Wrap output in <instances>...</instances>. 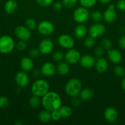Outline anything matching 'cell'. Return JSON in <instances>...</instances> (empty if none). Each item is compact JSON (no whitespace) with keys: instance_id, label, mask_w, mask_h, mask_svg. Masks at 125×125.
<instances>
[{"instance_id":"6da1fadb","label":"cell","mask_w":125,"mask_h":125,"mask_svg":"<svg viewBox=\"0 0 125 125\" xmlns=\"http://www.w3.org/2000/svg\"><path fill=\"white\" fill-rule=\"evenodd\" d=\"M41 104L44 108L49 111L59 109L62 105L60 95L54 91H49L42 97Z\"/></svg>"},{"instance_id":"7a4b0ae2","label":"cell","mask_w":125,"mask_h":125,"mask_svg":"<svg viewBox=\"0 0 125 125\" xmlns=\"http://www.w3.org/2000/svg\"><path fill=\"white\" fill-rule=\"evenodd\" d=\"M50 90V85L46 80L43 79H37L31 87L32 94L39 97H42Z\"/></svg>"},{"instance_id":"3957f363","label":"cell","mask_w":125,"mask_h":125,"mask_svg":"<svg viewBox=\"0 0 125 125\" xmlns=\"http://www.w3.org/2000/svg\"><path fill=\"white\" fill-rule=\"evenodd\" d=\"M82 84L80 81L77 78L69 79L64 87L65 92L71 97L77 96L82 90Z\"/></svg>"},{"instance_id":"277c9868","label":"cell","mask_w":125,"mask_h":125,"mask_svg":"<svg viewBox=\"0 0 125 125\" xmlns=\"http://www.w3.org/2000/svg\"><path fill=\"white\" fill-rule=\"evenodd\" d=\"M15 47L14 40L10 35H5L0 37V52L7 54L12 52Z\"/></svg>"},{"instance_id":"5b68a950","label":"cell","mask_w":125,"mask_h":125,"mask_svg":"<svg viewBox=\"0 0 125 125\" xmlns=\"http://www.w3.org/2000/svg\"><path fill=\"white\" fill-rule=\"evenodd\" d=\"M89 13L87 8L84 7H80L76 9L73 13L74 20L78 24H83L88 20Z\"/></svg>"},{"instance_id":"8992f818","label":"cell","mask_w":125,"mask_h":125,"mask_svg":"<svg viewBox=\"0 0 125 125\" xmlns=\"http://www.w3.org/2000/svg\"><path fill=\"white\" fill-rule=\"evenodd\" d=\"M38 32L41 35H51L55 31V26L50 21L44 20L40 21L37 26Z\"/></svg>"},{"instance_id":"52a82bcc","label":"cell","mask_w":125,"mask_h":125,"mask_svg":"<svg viewBox=\"0 0 125 125\" xmlns=\"http://www.w3.org/2000/svg\"><path fill=\"white\" fill-rule=\"evenodd\" d=\"M58 43L64 49H71L75 45V40L72 36L69 34H61L58 38Z\"/></svg>"},{"instance_id":"ba28073f","label":"cell","mask_w":125,"mask_h":125,"mask_svg":"<svg viewBox=\"0 0 125 125\" xmlns=\"http://www.w3.org/2000/svg\"><path fill=\"white\" fill-rule=\"evenodd\" d=\"M105 27L104 24L101 23H96L90 26L88 30V33L89 36L94 38V39H97L99 37L101 36L105 33Z\"/></svg>"},{"instance_id":"9c48e42d","label":"cell","mask_w":125,"mask_h":125,"mask_svg":"<svg viewBox=\"0 0 125 125\" xmlns=\"http://www.w3.org/2000/svg\"><path fill=\"white\" fill-rule=\"evenodd\" d=\"M54 45L52 40L48 38L42 39L39 43V48L40 54L44 55L49 54L51 53L53 50Z\"/></svg>"},{"instance_id":"30bf717a","label":"cell","mask_w":125,"mask_h":125,"mask_svg":"<svg viewBox=\"0 0 125 125\" xmlns=\"http://www.w3.org/2000/svg\"><path fill=\"white\" fill-rule=\"evenodd\" d=\"M80 53L75 49H69L64 54V59L69 64H75L79 62L80 59Z\"/></svg>"},{"instance_id":"8fae6325","label":"cell","mask_w":125,"mask_h":125,"mask_svg":"<svg viewBox=\"0 0 125 125\" xmlns=\"http://www.w3.org/2000/svg\"><path fill=\"white\" fill-rule=\"evenodd\" d=\"M15 34L17 37L20 40L26 42L31 36V30H29L26 26H18L15 29Z\"/></svg>"},{"instance_id":"7c38bea8","label":"cell","mask_w":125,"mask_h":125,"mask_svg":"<svg viewBox=\"0 0 125 125\" xmlns=\"http://www.w3.org/2000/svg\"><path fill=\"white\" fill-rule=\"evenodd\" d=\"M29 76L27 74L26 72L21 71L16 73L15 81L17 85L20 87H26L29 84Z\"/></svg>"},{"instance_id":"4fadbf2b","label":"cell","mask_w":125,"mask_h":125,"mask_svg":"<svg viewBox=\"0 0 125 125\" xmlns=\"http://www.w3.org/2000/svg\"><path fill=\"white\" fill-rule=\"evenodd\" d=\"M117 14L115 9V6L113 4H110L107 9L105 10L103 13V19L107 23H110L115 20Z\"/></svg>"},{"instance_id":"5bb4252c","label":"cell","mask_w":125,"mask_h":125,"mask_svg":"<svg viewBox=\"0 0 125 125\" xmlns=\"http://www.w3.org/2000/svg\"><path fill=\"white\" fill-rule=\"evenodd\" d=\"M40 70L43 75L50 77L56 73V67L51 62H45L41 66Z\"/></svg>"},{"instance_id":"9a60e30c","label":"cell","mask_w":125,"mask_h":125,"mask_svg":"<svg viewBox=\"0 0 125 125\" xmlns=\"http://www.w3.org/2000/svg\"><path fill=\"white\" fill-rule=\"evenodd\" d=\"M95 62L96 59L94 58V57L89 54H85L81 56L79 61L80 65L83 68H87V69L94 67Z\"/></svg>"},{"instance_id":"2e32d148","label":"cell","mask_w":125,"mask_h":125,"mask_svg":"<svg viewBox=\"0 0 125 125\" xmlns=\"http://www.w3.org/2000/svg\"><path fill=\"white\" fill-rule=\"evenodd\" d=\"M118 112L115 108L112 107H109L105 109L104 112V117L106 121L110 123L115 122L117 120Z\"/></svg>"},{"instance_id":"e0dca14e","label":"cell","mask_w":125,"mask_h":125,"mask_svg":"<svg viewBox=\"0 0 125 125\" xmlns=\"http://www.w3.org/2000/svg\"><path fill=\"white\" fill-rule=\"evenodd\" d=\"M94 67L96 72L99 73H104L108 69V62L106 59L104 57H98L96 60Z\"/></svg>"},{"instance_id":"ac0fdd59","label":"cell","mask_w":125,"mask_h":125,"mask_svg":"<svg viewBox=\"0 0 125 125\" xmlns=\"http://www.w3.org/2000/svg\"><path fill=\"white\" fill-rule=\"evenodd\" d=\"M109 59L110 62L115 64L119 63L122 61V54L121 52L116 49H110L107 51Z\"/></svg>"},{"instance_id":"d6986e66","label":"cell","mask_w":125,"mask_h":125,"mask_svg":"<svg viewBox=\"0 0 125 125\" xmlns=\"http://www.w3.org/2000/svg\"><path fill=\"white\" fill-rule=\"evenodd\" d=\"M20 68L22 71L25 72H31L34 67V62L33 59L30 57H24L21 59Z\"/></svg>"},{"instance_id":"ffe728a7","label":"cell","mask_w":125,"mask_h":125,"mask_svg":"<svg viewBox=\"0 0 125 125\" xmlns=\"http://www.w3.org/2000/svg\"><path fill=\"white\" fill-rule=\"evenodd\" d=\"M88 29L83 24H78L74 29V35L77 39H82L87 37Z\"/></svg>"},{"instance_id":"44dd1931","label":"cell","mask_w":125,"mask_h":125,"mask_svg":"<svg viewBox=\"0 0 125 125\" xmlns=\"http://www.w3.org/2000/svg\"><path fill=\"white\" fill-rule=\"evenodd\" d=\"M18 8V4L15 0H8L5 3L4 9L7 14L11 15L15 12Z\"/></svg>"},{"instance_id":"7402d4cb","label":"cell","mask_w":125,"mask_h":125,"mask_svg":"<svg viewBox=\"0 0 125 125\" xmlns=\"http://www.w3.org/2000/svg\"><path fill=\"white\" fill-rule=\"evenodd\" d=\"M94 95V91L91 89L85 88L81 90L79 94V96L82 101H88L93 97Z\"/></svg>"},{"instance_id":"603a6c76","label":"cell","mask_w":125,"mask_h":125,"mask_svg":"<svg viewBox=\"0 0 125 125\" xmlns=\"http://www.w3.org/2000/svg\"><path fill=\"white\" fill-rule=\"evenodd\" d=\"M69 65L66 62L61 61L59 62L58 64L56 66V72L62 76H65L69 72Z\"/></svg>"},{"instance_id":"cb8c5ba5","label":"cell","mask_w":125,"mask_h":125,"mask_svg":"<svg viewBox=\"0 0 125 125\" xmlns=\"http://www.w3.org/2000/svg\"><path fill=\"white\" fill-rule=\"evenodd\" d=\"M38 118L42 123H49L51 120V112L46 109L40 111L38 115Z\"/></svg>"},{"instance_id":"d4e9b609","label":"cell","mask_w":125,"mask_h":125,"mask_svg":"<svg viewBox=\"0 0 125 125\" xmlns=\"http://www.w3.org/2000/svg\"><path fill=\"white\" fill-rule=\"evenodd\" d=\"M58 110L60 111L61 117L62 118H69L72 115L73 113L72 109L70 106H66V105H63V106L61 105Z\"/></svg>"},{"instance_id":"484cf974","label":"cell","mask_w":125,"mask_h":125,"mask_svg":"<svg viewBox=\"0 0 125 125\" xmlns=\"http://www.w3.org/2000/svg\"><path fill=\"white\" fill-rule=\"evenodd\" d=\"M29 105L31 108L36 109L39 107L40 104H41V100L40 99V97L39 96L33 95L31 96L29 99Z\"/></svg>"},{"instance_id":"4316f807","label":"cell","mask_w":125,"mask_h":125,"mask_svg":"<svg viewBox=\"0 0 125 125\" xmlns=\"http://www.w3.org/2000/svg\"><path fill=\"white\" fill-rule=\"evenodd\" d=\"M90 17L92 20L94 21V22L98 23V22L100 21L103 19V14L100 11L95 10L92 12Z\"/></svg>"},{"instance_id":"83f0119b","label":"cell","mask_w":125,"mask_h":125,"mask_svg":"<svg viewBox=\"0 0 125 125\" xmlns=\"http://www.w3.org/2000/svg\"><path fill=\"white\" fill-rule=\"evenodd\" d=\"M94 45H95V39L94 38L91 37L89 35L85 37L84 46L87 48H92L93 47H94Z\"/></svg>"},{"instance_id":"f1b7e54d","label":"cell","mask_w":125,"mask_h":125,"mask_svg":"<svg viewBox=\"0 0 125 125\" xmlns=\"http://www.w3.org/2000/svg\"><path fill=\"white\" fill-rule=\"evenodd\" d=\"M97 1L98 0H79V2L82 7L88 9L95 6Z\"/></svg>"},{"instance_id":"f546056e","label":"cell","mask_w":125,"mask_h":125,"mask_svg":"<svg viewBox=\"0 0 125 125\" xmlns=\"http://www.w3.org/2000/svg\"><path fill=\"white\" fill-rule=\"evenodd\" d=\"M51 57L55 62H61L64 59V54L61 51H56L52 54Z\"/></svg>"},{"instance_id":"4dcf8cb0","label":"cell","mask_w":125,"mask_h":125,"mask_svg":"<svg viewBox=\"0 0 125 125\" xmlns=\"http://www.w3.org/2000/svg\"><path fill=\"white\" fill-rule=\"evenodd\" d=\"M113 73L116 76L121 78L125 75V69L123 66L117 65L114 68Z\"/></svg>"},{"instance_id":"1f68e13d","label":"cell","mask_w":125,"mask_h":125,"mask_svg":"<svg viewBox=\"0 0 125 125\" xmlns=\"http://www.w3.org/2000/svg\"><path fill=\"white\" fill-rule=\"evenodd\" d=\"M26 26L29 29V30H34L36 28H37L38 24H37V22L33 18H29L26 20L25 22Z\"/></svg>"},{"instance_id":"d6a6232c","label":"cell","mask_w":125,"mask_h":125,"mask_svg":"<svg viewBox=\"0 0 125 125\" xmlns=\"http://www.w3.org/2000/svg\"><path fill=\"white\" fill-rule=\"evenodd\" d=\"M77 1H78V0H62V3L63 5V7L70 9L77 4Z\"/></svg>"},{"instance_id":"836d02e7","label":"cell","mask_w":125,"mask_h":125,"mask_svg":"<svg viewBox=\"0 0 125 125\" xmlns=\"http://www.w3.org/2000/svg\"><path fill=\"white\" fill-rule=\"evenodd\" d=\"M10 102L9 99L6 96H0V108L6 109L9 106Z\"/></svg>"},{"instance_id":"e575fe53","label":"cell","mask_w":125,"mask_h":125,"mask_svg":"<svg viewBox=\"0 0 125 125\" xmlns=\"http://www.w3.org/2000/svg\"><path fill=\"white\" fill-rule=\"evenodd\" d=\"M101 46L104 48V49L105 50H110L112 48V43L111 40L107 38H104L101 40Z\"/></svg>"},{"instance_id":"d590c367","label":"cell","mask_w":125,"mask_h":125,"mask_svg":"<svg viewBox=\"0 0 125 125\" xmlns=\"http://www.w3.org/2000/svg\"><path fill=\"white\" fill-rule=\"evenodd\" d=\"M40 52L39 51V48H32L31 50H30L29 52V57H30L31 58L34 59H36L40 56Z\"/></svg>"},{"instance_id":"8d00e7d4","label":"cell","mask_w":125,"mask_h":125,"mask_svg":"<svg viewBox=\"0 0 125 125\" xmlns=\"http://www.w3.org/2000/svg\"><path fill=\"white\" fill-rule=\"evenodd\" d=\"M51 120H53L55 122H58L61 118V115L60 114V112L58 109L54 110V111H51Z\"/></svg>"},{"instance_id":"74e56055","label":"cell","mask_w":125,"mask_h":125,"mask_svg":"<svg viewBox=\"0 0 125 125\" xmlns=\"http://www.w3.org/2000/svg\"><path fill=\"white\" fill-rule=\"evenodd\" d=\"M53 0H36V2L41 7H47L53 3Z\"/></svg>"},{"instance_id":"f35d334b","label":"cell","mask_w":125,"mask_h":125,"mask_svg":"<svg viewBox=\"0 0 125 125\" xmlns=\"http://www.w3.org/2000/svg\"><path fill=\"white\" fill-rule=\"evenodd\" d=\"M26 46L27 45L25 41L20 40V41L18 42L16 44V48L19 51H23L26 48Z\"/></svg>"},{"instance_id":"ab89813d","label":"cell","mask_w":125,"mask_h":125,"mask_svg":"<svg viewBox=\"0 0 125 125\" xmlns=\"http://www.w3.org/2000/svg\"><path fill=\"white\" fill-rule=\"evenodd\" d=\"M104 53V49L102 46H99L96 47L94 50V54L96 57H100L103 56Z\"/></svg>"},{"instance_id":"60d3db41","label":"cell","mask_w":125,"mask_h":125,"mask_svg":"<svg viewBox=\"0 0 125 125\" xmlns=\"http://www.w3.org/2000/svg\"><path fill=\"white\" fill-rule=\"evenodd\" d=\"M72 100H71V105H72L73 107H78V106L80 105L81 103V99L78 98L77 96H74V97H72Z\"/></svg>"},{"instance_id":"b9f144b4","label":"cell","mask_w":125,"mask_h":125,"mask_svg":"<svg viewBox=\"0 0 125 125\" xmlns=\"http://www.w3.org/2000/svg\"><path fill=\"white\" fill-rule=\"evenodd\" d=\"M116 7L120 10H125V0H119L116 3Z\"/></svg>"},{"instance_id":"7bdbcfd3","label":"cell","mask_w":125,"mask_h":125,"mask_svg":"<svg viewBox=\"0 0 125 125\" xmlns=\"http://www.w3.org/2000/svg\"><path fill=\"white\" fill-rule=\"evenodd\" d=\"M118 43V46L120 48L125 50V36H121L119 39Z\"/></svg>"},{"instance_id":"ee69618b","label":"cell","mask_w":125,"mask_h":125,"mask_svg":"<svg viewBox=\"0 0 125 125\" xmlns=\"http://www.w3.org/2000/svg\"><path fill=\"white\" fill-rule=\"evenodd\" d=\"M63 5H62V2L60 1H56L53 4V9L55 10H60L62 9Z\"/></svg>"},{"instance_id":"f6af8a7d","label":"cell","mask_w":125,"mask_h":125,"mask_svg":"<svg viewBox=\"0 0 125 125\" xmlns=\"http://www.w3.org/2000/svg\"><path fill=\"white\" fill-rule=\"evenodd\" d=\"M40 74H42L41 72H40V70H39L35 69L31 70V76L34 78H38L40 76Z\"/></svg>"},{"instance_id":"bcb514c9","label":"cell","mask_w":125,"mask_h":125,"mask_svg":"<svg viewBox=\"0 0 125 125\" xmlns=\"http://www.w3.org/2000/svg\"><path fill=\"white\" fill-rule=\"evenodd\" d=\"M99 2L102 4H106L110 3L112 0H99Z\"/></svg>"},{"instance_id":"7dc6e473","label":"cell","mask_w":125,"mask_h":125,"mask_svg":"<svg viewBox=\"0 0 125 125\" xmlns=\"http://www.w3.org/2000/svg\"><path fill=\"white\" fill-rule=\"evenodd\" d=\"M121 87H122L123 89L125 90V77L123 79L122 81H121Z\"/></svg>"},{"instance_id":"c3c4849f","label":"cell","mask_w":125,"mask_h":125,"mask_svg":"<svg viewBox=\"0 0 125 125\" xmlns=\"http://www.w3.org/2000/svg\"><path fill=\"white\" fill-rule=\"evenodd\" d=\"M14 124L15 125H22L23 124V122H21V120H17L14 123Z\"/></svg>"},{"instance_id":"681fc988","label":"cell","mask_w":125,"mask_h":125,"mask_svg":"<svg viewBox=\"0 0 125 125\" xmlns=\"http://www.w3.org/2000/svg\"><path fill=\"white\" fill-rule=\"evenodd\" d=\"M1 1V0H0V1Z\"/></svg>"}]
</instances>
